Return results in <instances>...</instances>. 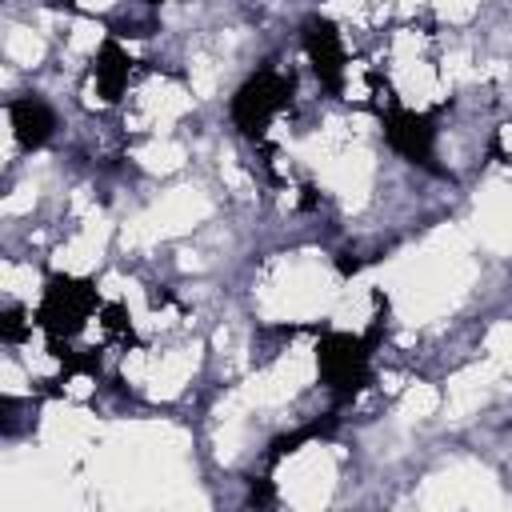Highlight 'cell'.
Listing matches in <instances>:
<instances>
[{
    "instance_id": "obj_1",
    "label": "cell",
    "mask_w": 512,
    "mask_h": 512,
    "mask_svg": "<svg viewBox=\"0 0 512 512\" xmlns=\"http://www.w3.org/2000/svg\"><path fill=\"white\" fill-rule=\"evenodd\" d=\"M100 308V292L92 280H80V276H68V272H52L44 280V292H40V304L32 312L36 328L48 336V344L56 340H72L88 316Z\"/></svg>"
},
{
    "instance_id": "obj_2",
    "label": "cell",
    "mask_w": 512,
    "mask_h": 512,
    "mask_svg": "<svg viewBox=\"0 0 512 512\" xmlns=\"http://www.w3.org/2000/svg\"><path fill=\"white\" fill-rule=\"evenodd\" d=\"M372 348L376 344L368 336L320 328L316 368H320V380L328 384V392L336 400H352V396H360L372 384Z\"/></svg>"
},
{
    "instance_id": "obj_3",
    "label": "cell",
    "mask_w": 512,
    "mask_h": 512,
    "mask_svg": "<svg viewBox=\"0 0 512 512\" xmlns=\"http://www.w3.org/2000/svg\"><path fill=\"white\" fill-rule=\"evenodd\" d=\"M292 92H296L292 72H280V68H260V72H252V76L236 88V96H232V104H228L232 124L240 128V136L264 140L268 124L292 104Z\"/></svg>"
},
{
    "instance_id": "obj_4",
    "label": "cell",
    "mask_w": 512,
    "mask_h": 512,
    "mask_svg": "<svg viewBox=\"0 0 512 512\" xmlns=\"http://www.w3.org/2000/svg\"><path fill=\"white\" fill-rule=\"evenodd\" d=\"M380 124H384V140H388L392 152H400L408 164H416L424 172L444 176V168L436 164V124H432V116L392 104Z\"/></svg>"
},
{
    "instance_id": "obj_5",
    "label": "cell",
    "mask_w": 512,
    "mask_h": 512,
    "mask_svg": "<svg viewBox=\"0 0 512 512\" xmlns=\"http://www.w3.org/2000/svg\"><path fill=\"white\" fill-rule=\"evenodd\" d=\"M300 44L308 52V64L316 72V80L328 88V92H340L344 88V68H348V52H344V40L336 32V24L328 16H308L300 24Z\"/></svg>"
},
{
    "instance_id": "obj_6",
    "label": "cell",
    "mask_w": 512,
    "mask_h": 512,
    "mask_svg": "<svg viewBox=\"0 0 512 512\" xmlns=\"http://www.w3.org/2000/svg\"><path fill=\"white\" fill-rule=\"evenodd\" d=\"M8 120H12L16 144L28 148V152L44 148V144L52 140V132H56V112H52L40 96H20V100H12V104H8Z\"/></svg>"
},
{
    "instance_id": "obj_7",
    "label": "cell",
    "mask_w": 512,
    "mask_h": 512,
    "mask_svg": "<svg viewBox=\"0 0 512 512\" xmlns=\"http://www.w3.org/2000/svg\"><path fill=\"white\" fill-rule=\"evenodd\" d=\"M92 76H96V92L100 100L116 104L128 88V76H132V56L116 44V36H104L100 48H96V64H92Z\"/></svg>"
},
{
    "instance_id": "obj_8",
    "label": "cell",
    "mask_w": 512,
    "mask_h": 512,
    "mask_svg": "<svg viewBox=\"0 0 512 512\" xmlns=\"http://www.w3.org/2000/svg\"><path fill=\"white\" fill-rule=\"evenodd\" d=\"M332 432H336V416H324V420H312V424H304V428H292V432H284V436H276V440L268 444L264 464L276 468L284 456L300 452V444H308V440H324V436H332Z\"/></svg>"
},
{
    "instance_id": "obj_9",
    "label": "cell",
    "mask_w": 512,
    "mask_h": 512,
    "mask_svg": "<svg viewBox=\"0 0 512 512\" xmlns=\"http://www.w3.org/2000/svg\"><path fill=\"white\" fill-rule=\"evenodd\" d=\"M32 324H36V320H28V312L12 304V308L0 312V340H4V344H20V340L32 332Z\"/></svg>"
},
{
    "instance_id": "obj_10",
    "label": "cell",
    "mask_w": 512,
    "mask_h": 512,
    "mask_svg": "<svg viewBox=\"0 0 512 512\" xmlns=\"http://www.w3.org/2000/svg\"><path fill=\"white\" fill-rule=\"evenodd\" d=\"M104 328H108L112 336L136 340V336H132V324H128V316H124V308H120V304H108V308H104Z\"/></svg>"
},
{
    "instance_id": "obj_11",
    "label": "cell",
    "mask_w": 512,
    "mask_h": 512,
    "mask_svg": "<svg viewBox=\"0 0 512 512\" xmlns=\"http://www.w3.org/2000/svg\"><path fill=\"white\" fill-rule=\"evenodd\" d=\"M272 480L268 476H256L252 484H248V504H256V508H264V504H272Z\"/></svg>"
},
{
    "instance_id": "obj_12",
    "label": "cell",
    "mask_w": 512,
    "mask_h": 512,
    "mask_svg": "<svg viewBox=\"0 0 512 512\" xmlns=\"http://www.w3.org/2000/svg\"><path fill=\"white\" fill-rule=\"evenodd\" d=\"M360 264H364V260H360L356 252H340V256H336V272H340V276H356Z\"/></svg>"
},
{
    "instance_id": "obj_13",
    "label": "cell",
    "mask_w": 512,
    "mask_h": 512,
    "mask_svg": "<svg viewBox=\"0 0 512 512\" xmlns=\"http://www.w3.org/2000/svg\"><path fill=\"white\" fill-rule=\"evenodd\" d=\"M144 4H164V0H144Z\"/></svg>"
}]
</instances>
